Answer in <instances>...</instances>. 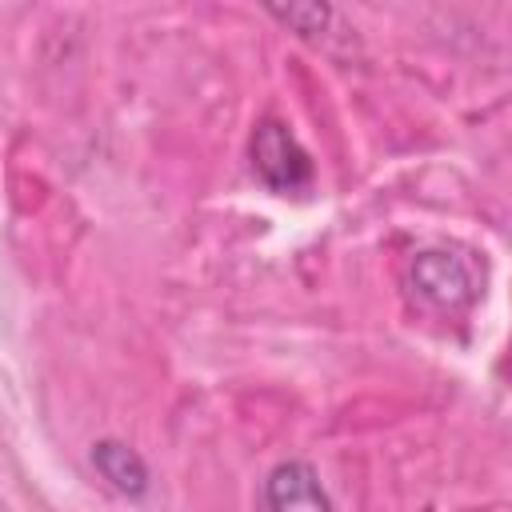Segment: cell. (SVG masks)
<instances>
[{
  "label": "cell",
  "instance_id": "obj_2",
  "mask_svg": "<svg viewBox=\"0 0 512 512\" xmlns=\"http://www.w3.org/2000/svg\"><path fill=\"white\" fill-rule=\"evenodd\" d=\"M408 280L420 292V300H428L432 308H444V312H456L476 296L468 264L456 252H444V248L416 252L412 264H408Z\"/></svg>",
  "mask_w": 512,
  "mask_h": 512
},
{
  "label": "cell",
  "instance_id": "obj_1",
  "mask_svg": "<svg viewBox=\"0 0 512 512\" xmlns=\"http://www.w3.org/2000/svg\"><path fill=\"white\" fill-rule=\"evenodd\" d=\"M248 152H252V168L256 176L288 196V192H304L312 184V156L304 152V144L296 140V132L276 120V116H264L256 128H252V140H248Z\"/></svg>",
  "mask_w": 512,
  "mask_h": 512
},
{
  "label": "cell",
  "instance_id": "obj_3",
  "mask_svg": "<svg viewBox=\"0 0 512 512\" xmlns=\"http://www.w3.org/2000/svg\"><path fill=\"white\" fill-rule=\"evenodd\" d=\"M264 512H332V500L304 460H284L264 476Z\"/></svg>",
  "mask_w": 512,
  "mask_h": 512
},
{
  "label": "cell",
  "instance_id": "obj_4",
  "mask_svg": "<svg viewBox=\"0 0 512 512\" xmlns=\"http://www.w3.org/2000/svg\"><path fill=\"white\" fill-rule=\"evenodd\" d=\"M92 464L116 492H124V496H144L148 492V464L140 460L136 448H128L120 440H96L92 444Z\"/></svg>",
  "mask_w": 512,
  "mask_h": 512
},
{
  "label": "cell",
  "instance_id": "obj_5",
  "mask_svg": "<svg viewBox=\"0 0 512 512\" xmlns=\"http://www.w3.org/2000/svg\"><path fill=\"white\" fill-rule=\"evenodd\" d=\"M268 12L280 20V24H288L292 32H300V36H316L328 20H332V8L328 4H268Z\"/></svg>",
  "mask_w": 512,
  "mask_h": 512
}]
</instances>
